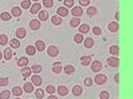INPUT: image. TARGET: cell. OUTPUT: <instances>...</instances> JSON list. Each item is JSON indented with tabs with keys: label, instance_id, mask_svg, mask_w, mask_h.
Instances as JSON below:
<instances>
[{
	"label": "cell",
	"instance_id": "cell-9",
	"mask_svg": "<svg viewBox=\"0 0 133 99\" xmlns=\"http://www.w3.org/2000/svg\"><path fill=\"white\" fill-rule=\"evenodd\" d=\"M41 10V5L39 4V3H35L34 5L30 6V12L32 14V15H35V14H39V11Z\"/></svg>",
	"mask_w": 133,
	"mask_h": 99
},
{
	"label": "cell",
	"instance_id": "cell-25",
	"mask_svg": "<svg viewBox=\"0 0 133 99\" xmlns=\"http://www.w3.org/2000/svg\"><path fill=\"white\" fill-rule=\"evenodd\" d=\"M23 88H20V87H14L11 89V93L15 95V97H20L21 94H23Z\"/></svg>",
	"mask_w": 133,
	"mask_h": 99
},
{
	"label": "cell",
	"instance_id": "cell-41",
	"mask_svg": "<svg viewBox=\"0 0 133 99\" xmlns=\"http://www.w3.org/2000/svg\"><path fill=\"white\" fill-rule=\"evenodd\" d=\"M45 7H52L54 6V0H42Z\"/></svg>",
	"mask_w": 133,
	"mask_h": 99
},
{
	"label": "cell",
	"instance_id": "cell-18",
	"mask_svg": "<svg viewBox=\"0 0 133 99\" xmlns=\"http://www.w3.org/2000/svg\"><path fill=\"white\" fill-rule=\"evenodd\" d=\"M26 36V30H25V27H19V29L16 30V37L17 39H24Z\"/></svg>",
	"mask_w": 133,
	"mask_h": 99
},
{
	"label": "cell",
	"instance_id": "cell-53",
	"mask_svg": "<svg viewBox=\"0 0 133 99\" xmlns=\"http://www.w3.org/2000/svg\"><path fill=\"white\" fill-rule=\"evenodd\" d=\"M34 1H35V3H37V1H39V0H34Z\"/></svg>",
	"mask_w": 133,
	"mask_h": 99
},
{
	"label": "cell",
	"instance_id": "cell-32",
	"mask_svg": "<svg viewBox=\"0 0 133 99\" xmlns=\"http://www.w3.org/2000/svg\"><path fill=\"white\" fill-rule=\"evenodd\" d=\"M83 35L82 34H76L75 36H74V41H75L76 43H81V42H83Z\"/></svg>",
	"mask_w": 133,
	"mask_h": 99
},
{
	"label": "cell",
	"instance_id": "cell-19",
	"mask_svg": "<svg viewBox=\"0 0 133 99\" xmlns=\"http://www.w3.org/2000/svg\"><path fill=\"white\" fill-rule=\"evenodd\" d=\"M83 43H85V47H86V48H91V47H93V45H95V41H93L92 37H87V39L83 40Z\"/></svg>",
	"mask_w": 133,
	"mask_h": 99
},
{
	"label": "cell",
	"instance_id": "cell-12",
	"mask_svg": "<svg viewBox=\"0 0 133 99\" xmlns=\"http://www.w3.org/2000/svg\"><path fill=\"white\" fill-rule=\"evenodd\" d=\"M62 71V64L61 62H55V63L52 64V72L54 73H60Z\"/></svg>",
	"mask_w": 133,
	"mask_h": 99
},
{
	"label": "cell",
	"instance_id": "cell-39",
	"mask_svg": "<svg viewBox=\"0 0 133 99\" xmlns=\"http://www.w3.org/2000/svg\"><path fill=\"white\" fill-rule=\"evenodd\" d=\"M10 98V92L9 90H4L0 93V99H9Z\"/></svg>",
	"mask_w": 133,
	"mask_h": 99
},
{
	"label": "cell",
	"instance_id": "cell-38",
	"mask_svg": "<svg viewBox=\"0 0 133 99\" xmlns=\"http://www.w3.org/2000/svg\"><path fill=\"white\" fill-rule=\"evenodd\" d=\"M8 42H9V41H8V36L6 35H0V45H1V46H5Z\"/></svg>",
	"mask_w": 133,
	"mask_h": 99
},
{
	"label": "cell",
	"instance_id": "cell-40",
	"mask_svg": "<svg viewBox=\"0 0 133 99\" xmlns=\"http://www.w3.org/2000/svg\"><path fill=\"white\" fill-rule=\"evenodd\" d=\"M65 7H74V4H75V0H64Z\"/></svg>",
	"mask_w": 133,
	"mask_h": 99
},
{
	"label": "cell",
	"instance_id": "cell-17",
	"mask_svg": "<svg viewBox=\"0 0 133 99\" xmlns=\"http://www.w3.org/2000/svg\"><path fill=\"white\" fill-rule=\"evenodd\" d=\"M80 24H81V19L80 18H72L70 20V26L71 27H77V26H80Z\"/></svg>",
	"mask_w": 133,
	"mask_h": 99
},
{
	"label": "cell",
	"instance_id": "cell-26",
	"mask_svg": "<svg viewBox=\"0 0 133 99\" xmlns=\"http://www.w3.org/2000/svg\"><path fill=\"white\" fill-rule=\"evenodd\" d=\"M3 57H4V59H11V57H12V50L11 48H6L5 51H4Z\"/></svg>",
	"mask_w": 133,
	"mask_h": 99
},
{
	"label": "cell",
	"instance_id": "cell-30",
	"mask_svg": "<svg viewBox=\"0 0 133 99\" xmlns=\"http://www.w3.org/2000/svg\"><path fill=\"white\" fill-rule=\"evenodd\" d=\"M25 51H26V53H28L29 56H34L35 53H36V48H35V46H31V45H30V46L26 47Z\"/></svg>",
	"mask_w": 133,
	"mask_h": 99
},
{
	"label": "cell",
	"instance_id": "cell-34",
	"mask_svg": "<svg viewBox=\"0 0 133 99\" xmlns=\"http://www.w3.org/2000/svg\"><path fill=\"white\" fill-rule=\"evenodd\" d=\"M51 22L54 24V25H61V24H62V19L60 18V16H52Z\"/></svg>",
	"mask_w": 133,
	"mask_h": 99
},
{
	"label": "cell",
	"instance_id": "cell-16",
	"mask_svg": "<svg viewBox=\"0 0 133 99\" xmlns=\"http://www.w3.org/2000/svg\"><path fill=\"white\" fill-rule=\"evenodd\" d=\"M21 12H23V10H21V7H19V6H14L11 9V15L15 16V18H19V16L21 15Z\"/></svg>",
	"mask_w": 133,
	"mask_h": 99
},
{
	"label": "cell",
	"instance_id": "cell-14",
	"mask_svg": "<svg viewBox=\"0 0 133 99\" xmlns=\"http://www.w3.org/2000/svg\"><path fill=\"white\" fill-rule=\"evenodd\" d=\"M82 93H83V89H82V87H80V86H75V87L72 88V94H74L75 97H80Z\"/></svg>",
	"mask_w": 133,
	"mask_h": 99
},
{
	"label": "cell",
	"instance_id": "cell-36",
	"mask_svg": "<svg viewBox=\"0 0 133 99\" xmlns=\"http://www.w3.org/2000/svg\"><path fill=\"white\" fill-rule=\"evenodd\" d=\"M0 18L3 19L4 21H9V20L11 19V14H9V12H1Z\"/></svg>",
	"mask_w": 133,
	"mask_h": 99
},
{
	"label": "cell",
	"instance_id": "cell-22",
	"mask_svg": "<svg viewBox=\"0 0 133 99\" xmlns=\"http://www.w3.org/2000/svg\"><path fill=\"white\" fill-rule=\"evenodd\" d=\"M78 31H80V34H87L88 31H90V26L87 25V24H82V25H80L78 26Z\"/></svg>",
	"mask_w": 133,
	"mask_h": 99
},
{
	"label": "cell",
	"instance_id": "cell-48",
	"mask_svg": "<svg viewBox=\"0 0 133 99\" xmlns=\"http://www.w3.org/2000/svg\"><path fill=\"white\" fill-rule=\"evenodd\" d=\"M115 82H116V83H118V82H119V74H118V73H116V74H115Z\"/></svg>",
	"mask_w": 133,
	"mask_h": 99
},
{
	"label": "cell",
	"instance_id": "cell-13",
	"mask_svg": "<svg viewBox=\"0 0 133 99\" xmlns=\"http://www.w3.org/2000/svg\"><path fill=\"white\" fill-rule=\"evenodd\" d=\"M21 74H23L24 78H29V77L31 76V68L28 67V66L23 67V70H21Z\"/></svg>",
	"mask_w": 133,
	"mask_h": 99
},
{
	"label": "cell",
	"instance_id": "cell-24",
	"mask_svg": "<svg viewBox=\"0 0 133 99\" xmlns=\"http://www.w3.org/2000/svg\"><path fill=\"white\" fill-rule=\"evenodd\" d=\"M56 90L58 92L60 95H67V93H69V89L65 87V86H60L58 88H56Z\"/></svg>",
	"mask_w": 133,
	"mask_h": 99
},
{
	"label": "cell",
	"instance_id": "cell-27",
	"mask_svg": "<svg viewBox=\"0 0 133 99\" xmlns=\"http://www.w3.org/2000/svg\"><path fill=\"white\" fill-rule=\"evenodd\" d=\"M28 63H29V59L26 58V57H21V58L17 61V66H19V67H21V68L25 67V66H28Z\"/></svg>",
	"mask_w": 133,
	"mask_h": 99
},
{
	"label": "cell",
	"instance_id": "cell-5",
	"mask_svg": "<svg viewBox=\"0 0 133 99\" xmlns=\"http://www.w3.org/2000/svg\"><path fill=\"white\" fill-rule=\"evenodd\" d=\"M47 55L50 56V57H56L58 55V48L56 46H50L49 48H47Z\"/></svg>",
	"mask_w": 133,
	"mask_h": 99
},
{
	"label": "cell",
	"instance_id": "cell-29",
	"mask_svg": "<svg viewBox=\"0 0 133 99\" xmlns=\"http://www.w3.org/2000/svg\"><path fill=\"white\" fill-rule=\"evenodd\" d=\"M9 43H10L11 48H19V47H20V41L16 40V39H12V40H10V41H9Z\"/></svg>",
	"mask_w": 133,
	"mask_h": 99
},
{
	"label": "cell",
	"instance_id": "cell-1",
	"mask_svg": "<svg viewBox=\"0 0 133 99\" xmlns=\"http://www.w3.org/2000/svg\"><path fill=\"white\" fill-rule=\"evenodd\" d=\"M107 63H108V66L110 67H118L119 66V59H118V57L117 56H111L110 58H107Z\"/></svg>",
	"mask_w": 133,
	"mask_h": 99
},
{
	"label": "cell",
	"instance_id": "cell-49",
	"mask_svg": "<svg viewBox=\"0 0 133 99\" xmlns=\"http://www.w3.org/2000/svg\"><path fill=\"white\" fill-rule=\"evenodd\" d=\"M115 18H116V20H118V19H119V11H117L116 14H115Z\"/></svg>",
	"mask_w": 133,
	"mask_h": 99
},
{
	"label": "cell",
	"instance_id": "cell-46",
	"mask_svg": "<svg viewBox=\"0 0 133 99\" xmlns=\"http://www.w3.org/2000/svg\"><path fill=\"white\" fill-rule=\"evenodd\" d=\"M92 84H93V79H92V78H86V79H85V86L90 87V86H92Z\"/></svg>",
	"mask_w": 133,
	"mask_h": 99
},
{
	"label": "cell",
	"instance_id": "cell-52",
	"mask_svg": "<svg viewBox=\"0 0 133 99\" xmlns=\"http://www.w3.org/2000/svg\"><path fill=\"white\" fill-rule=\"evenodd\" d=\"M15 99H21V98H20V97H16V98H15Z\"/></svg>",
	"mask_w": 133,
	"mask_h": 99
},
{
	"label": "cell",
	"instance_id": "cell-15",
	"mask_svg": "<svg viewBox=\"0 0 133 99\" xmlns=\"http://www.w3.org/2000/svg\"><path fill=\"white\" fill-rule=\"evenodd\" d=\"M24 92H26V93H31V92H34V84H32L31 82L25 83V84H24Z\"/></svg>",
	"mask_w": 133,
	"mask_h": 99
},
{
	"label": "cell",
	"instance_id": "cell-37",
	"mask_svg": "<svg viewBox=\"0 0 133 99\" xmlns=\"http://www.w3.org/2000/svg\"><path fill=\"white\" fill-rule=\"evenodd\" d=\"M30 6H31V0H23V3H21L23 9H30Z\"/></svg>",
	"mask_w": 133,
	"mask_h": 99
},
{
	"label": "cell",
	"instance_id": "cell-42",
	"mask_svg": "<svg viewBox=\"0 0 133 99\" xmlns=\"http://www.w3.org/2000/svg\"><path fill=\"white\" fill-rule=\"evenodd\" d=\"M46 92L49 94H55V92H56V88L50 84V86H47V87H46Z\"/></svg>",
	"mask_w": 133,
	"mask_h": 99
},
{
	"label": "cell",
	"instance_id": "cell-10",
	"mask_svg": "<svg viewBox=\"0 0 133 99\" xmlns=\"http://www.w3.org/2000/svg\"><path fill=\"white\" fill-rule=\"evenodd\" d=\"M45 42L42 40H37L35 42V48H36V51H44L45 50Z\"/></svg>",
	"mask_w": 133,
	"mask_h": 99
},
{
	"label": "cell",
	"instance_id": "cell-20",
	"mask_svg": "<svg viewBox=\"0 0 133 99\" xmlns=\"http://www.w3.org/2000/svg\"><path fill=\"white\" fill-rule=\"evenodd\" d=\"M92 62V57L91 56H82L81 57V64L82 66H88Z\"/></svg>",
	"mask_w": 133,
	"mask_h": 99
},
{
	"label": "cell",
	"instance_id": "cell-6",
	"mask_svg": "<svg viewBox=\"0 0 133 99\" xmlns=\"http://www.w3.org/2000/svg\"><path fill=\"white\" fill-rule=\"evenodd\" d=\"M30 29L32 30V31H36V30H39L40 29V26H41V24H40V20H31L30 21Z\"/></svg>",
	"mask_w": 133,
	"mask_h": 99
},
{
	"label": "cell",
	"instance_id": "cell-33",
	"mask_svg": "<svg viewBox=\"0 0 133 99\" xmlns=\"http://www.w3.org/2000/svg\"><path fill=\"white\" fill-rule=\"evenodd\" d=\"M97 14V9L95 7V6H90L88 9H87V15L88 16H93V15H96Z\"/></svg>",
	"mask_w": 133,
	"mask_h": 99
},
{
	"label": "cell",
	"instance_id": "cell-44",
	"mask_svg": "<svg viewBox=\"0 0 133 99\" xmlns=\"http://www.w3.org/2000/svg\"><path fill=\"white\" fill-rule=\"evenodd\" d=\"M9 84V79L8 78H0V87H5Z\"/></svg>",
	"mask_w": 133,
	"mask_h": 99
},
{
	"label": "cell",
	"instance_id": "cell-43",
	"mask_svg": "<svg viewBox=\"0 0 133 99\" xmlns=\"http://www.w3.org/2000/svg\"><path fill=\"white\" fill-rule=\"evenodd\" d=\"M108 98H110V94H108V92L103 90V92H101V93H99V99H108Z\"/></svg>",
	"mask_w": 133,
	"mask_h": 99
},
{
	"label": "cell",
	"instance_id": "cell-23",
	"mask_svg": "<svg viewBox=\"0 0 133 99\" xmlns=\"http://www.w3.org/2000/svg\"><path fill=\"white\" fill-rule=\"evenodd\" d=\"M62 70H64V72L66 73V74H72V73L75 72V67L71 66V64H67V66H65Z\"/></svg>",
	"mask_w": 133,
	"mask_h": 99
},
{
	"label": "cell",
	"instance_id": "cell-7",
	"mask_svg": "<svg viewBox=\"0 0 133 99\" xmlns=\"http://www.w3.org/2000/svg\"><path fill=\"white\" fill-rule=\"evenodd\" d=\"M31 83L34 84V86H41L42 84V78L40 76H37V74H34V76L31 77Z\"/></svg>",
	"mask_w": 133,
	"mask_h": 99
},
{
	"label": "cell",
	"instance_id": "cell-45",
	"mask_svg": "<svg viewBox=\"0 0 133 99\" xmlns=\"http://www.w3.org/2000/svg\"><path fill=\"white\" fill-rule=\"evenodd\" d=\"M92 31H93V34L97 35V36H99L101 34H102V30H101V27H98V26H95Z\"/></svg>",
	"mask_w": 133,
	"mask_h": 99
},
{
	"label": "cell",
	"instance_id": "cell-11",
	"mask_svg": "<svg viewBox=\"0 0 133 99\" xmlns=\"http://www.w3.org/2000/svg\"><path fill=\"white\" fill-rule=\"evenodd\" d=\"M118 29H119V26H118L117 21H112V22L108 24V30H110L111 32H117Z\"/></svg>",
	"mask_w": 133,
	"mask_h": 99
},
{
	"label": "cell",
	"instance_id": "cell-54",
	"mask_svg": "<svg viewBox=\"0 0 133 99\" xmlns=\"http://www.w3.org/2000/svg\"><path fill=\"white\" fill-rule=\"evenodd\" d=\"M57 1H64V0H57Z\"/></svg>",
	"mask_w": 133,
	"mask_h": 99
},
{
	"label": "cell",
	"instance_id": "cell-51",
	"mask_svg": "<svg viewBox=\"0 0 133 99\" xmlns=\"http://www.w3.org/2000/svg\"><path fill=\"white\" fill-rule=\"evenodd\" d=\"M1 59H3V53L0 52V61H1Z\"/></svg>",
	"mask_w": 133,
	"mask_h": 99
},
{
	"label": "cell",
	"instance_id": "cell-4",
	"mask_svg": "<svg viewBox=\"0 0 133 99\" xmlns=\"http://www.w3.org/2000/svg\"><path fill=\"white\" fill-rule=\"evenodd\" d=\"M71 12H72V16H74V18H80L82 14H83V10H82L81 6H74Z\"/></svg>",
	"mask_w": 133,
	"mask_h": 99
},
{
	"label": "cell",
	"instance_id": "cell-31",
	"mask_svg": "<svg viewBox=\"0 0 133 99\" xmlns=\"http://www.w3.org/2000/svg\"><path fill=\"white\" fill-rule=\"evenodd\" d=\"M110 52H111L112 56H117V55L119 53V47L116 46V45H115V46H111L110 47Z\"/></svg>",
	"mask_w": 133,
	"mask_h": 99
},
{
	"label": "cell",
	"instance_id": "cell-35",
	"mask_svg": "<svg viewBox=\"0 0 133 99\" xmlns=\"http://www.w3.org/2000/svg\"><path fill=\"white\" fill-rule=\"evenodd\" d=\"M41 71H42V66L40 64H34L31 67V72H34V73H40Z\"/></svg>",
	"mask_w": 133,
	"mask_h": 99
},
{
	"label": "cell",
	"instance_id": "cell-21",
	"mask_svg": "<svg viewBox=\"0 0 133 99\" xmlns=\"http://www.w3.org/2000/svg\"><path fill=\"white\" fill-rule=\"evenodd\" d=\"M47 19H49V12H47V10H40V11H39V20L45 21Z\"/></svg>",
	"mask_w": 133,
	"mask_h": 99
},
{
	"label": "cell",
	"instance_id": "cell-28",
	"mask_svg": "<svg viewBox=\"0 0 133 99\" xmlns=\"http://www.w3.org/2000/svg\"><path fill=\"white\" fill-rule=\"evenodd\" d=\"M35 97L37 99H42L45 97V90H44V89H40V88L36 89V90H35Z\"/></svg>",
	"mask_w": 133,
	"mask_h": 99
},
{
	"label": "cell",
	"instance_id": "cell-3",
	"mask_svg": "<svg viewBox=\"0 0 133 99\" xmlns=\"http://www.w3.org/2000/svg\"><path fill=\"white\" fill-rule=\"evenodd\" d=\"M95 83L96 84H98V86H102V84H104L106 82H107V77L104 76V74H97V76L95 77Z\"/></svg>",
	"mask_w": 133,
	"mask_h": 99
},
{
	"label": "cell",
	"instance_id": "cell-8",
	"mask_svg": "<svg viewBox=\"0 0 133 99\" xmlns=\"http://www.w3.org/2000/svg\"><path fill=\"white\" fill-rule=\"evenodd\" d=\"M57 14L60 18H65V16L69 15V10H67V7H65V6H60L57 9Z\"/></svg>",
	"mask_w": 133,
	"mask_h": 99
},
{
	"label": "cell",
	"instance_id": "cell-2",
	"mask_svg": "<svg viewBox=\"0 0 133 99\" xmlns=\"http://www.w3.org/2000/svg\"><path fill=\"white\" fill-rule=\"evenodd\" d=\"M91 70H92V72H99V71L102 70V62L101 61H93V62H91Z\"/></svg>",
	"mask_w": 133,
	"mask_h": 99
},
{
	"label": "cell",
	"instance_id": "cell-47",
	"mask_svg": "<svg viewBox=\"0 0 133 99\" xmlns=\"http://www.w3.org/2000/svg\"><path fill=\"white\" fill-rule=\"evenodd\" d=\"M80 4L81 6H87L90 5V0H80Z\"/></svg>",
	"mask_w": 133,
	"mask_h": 99
},
{
	"label": "cell",
	"instance_id": "cell-50",
	"mask_svg": "<svg viewBox=\"0 0 133 99\" xmlns=\"http://www.w3.org/2000/svg\"><path fill=\"white\" fill-rule=\"evenodd\" d=\"M47 99H57V97H55L54 94H50V97H49Z\"/></svg>",
	"mask_w": 133,
	"mask_h": 99
}]
</instances>
